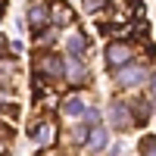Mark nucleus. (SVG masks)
<instances>
[{
  "label": "nucleus",
  "instance_id": "obj_1",
  "mask_svg": "<svg viewBox=\"0 0 156 156\" xmlns=\"http://www.w3.org/2000/svg\"><path fill=\"white\" fill-rule=\"evenodd\" d=\"M109 119H112V128L115 131H131L134 128V112H131V103H122V100H115L112 106H109Z\"/></svg>",
  "mask_w": 156,
  "mask_h": 156
},
{
  "label": "nucleus",
  "instance_id": "obj_2",
  "mask_svg": "<svg viewBox=\"0 0 156 156\" xmlns=\"http://www.w3.org/2000/svg\"><path fill=\"white\" fill-rule=\"evenodd\" d=\"M150 72H147V66H140V62H125V66H119V75H115V81H119L122 87H134V84H140L147 78Z\"/></svg>",
  "mask_w": 156,
  "mask_h": 156
},
{
  "label": "nucleus",
  "instance_id": "obj_3",
  "mask_svg": "<svg viewBox=\"0 0 156 156\" xmlns=\"http://www.w3.org/2000/svg\"><path fill=\"white\" fill-rule=\"evenodd\" d=\"M62 78L72 81V84H84V81H87V66H84L75 53H69L66 59H62Z\"/></svg>",
  "mask_w": 156,
  "mask_h": 156
},
{
  "label": "nucleus",
  "instance_id": "obj_4",
  "mask_svg": "<svg viewBox=\"0 0 156 156\" xmlns=\"http://www.w3.org/2000/svg\"><path fill=\"white\" fill-rule=\"evenodd\" d=\"M131 44H125V41H112L109 47H106V62L112 69H119V66H125V62H131Z\"/></svg>",
  "mask_w": 156,
  "mask_h": 156
},
{
  "label": "nucleus",
  "instance_id": "obj_5",
  "mask_svg": "<svg viewBox=\"0 0 156 156\" xmlns=\"http://www.w3.org/2000/svg\"><path fill=\"white\" fill-rule=\"evenodd\" d=\"M106 147H109V131L103 125H90V134H87L84 150L87 153H100V150H106Z\"/></svg>",
  "mask_w": 156,
  "mask_h": 156
},
{
  "label": "nucleus",
  "instance_id": "obj_6",
  "mask_svg": "<svg viewBox=\"0 0 156 156\" xmlns=\"http://www.w3.org/2000/svg\"><path fill=\"white\" fill-rule=\"evenodd\" d=\"M37 75L41 78H62V59L44 53L41 59H37Z\"/></svg>",
  "mask_w": 156,
  "mask_h": 156
},
{
  "label": "nucleus",
  "instance_id": "obj_7",
  "mask_svg": "<svg viewBox=\"0 0 156 156\" xmlns=\"http://www.w3.org/2000/svg\"><path fill=\"white\" fill-rule=\"evenodd\" d=\"M31 140L34 144H41V147H50L56 140V125L53 122H37L34 128H31Z\"/></svg>",
  "mask_w": 156,
  "mask_h": 156
},
{
  "label": "nucleus",
  "instance_id": "obj_8",
  "mask_svg": "<svg viewBox=\"0 0 156 156\" xmlns=\"http://www.w3.org/2000/svg\"><path fill=\"white\" fill-rule=\"evenodd\" d=\"M87 109V103L84 97H78V94H69L66 100H62V115H69V119H81Z\"/></svg>",
  "mask_w": 156,
  "mask_h": 156
},
{
  "label": "nucleus",
  "instance_id": "obj_9",
  "mask_svg": "<svg viewBox=\"0 0 156 156\" xmlns=\"http://www.w3.org/2000/svg\"><path fill=\"white\" fill-rule=\"evenodd\" d=\"M28 22H31L34 31H41L44 25L50 22V6H47V3H31V9H28Z\"/></svg>",
  "mask_w": 156,
  "mask_h": 156
},
{
  "label": "nucleus",
  "instance_id": "obj_10",
  "mask_svg": "<svg viewBox=\"0 0 156 156\" xmlns=\"http://www.w3.org/2000/svg\"><path fill=\"white\" fill-rule=\"evenodd\" d=\"M66 47H69V53L81 56L84 50H87V37H84L81 31H72V34H69V41H66Z\"/></svg>",
  "mask_w": 156,
  "mask_h": 156
},
{
  "label": "nucleus",
  "instance_id": "obj_11",
  "mask_svg": "<svg viewBox=\"0 0 156 156\" xmlns=\"http://www.w3.org/2000/svg\"><path fill=\"white\" fill-rule=\"evenodd\" d=\"M87 134H90V125H75V128H72V144L84 147V144H87Z\"/></svg>",
  "mask_w": 156,
  "mask_h": 156
},
{
  "label": "nucleus",
  "instance_id": "obj_12",
  "mask_svg": "<svg viewBox=\"0 0 156 156\" xmlns=\"http://www.w3.org/2000/svg\"><path fill=\"white\" fill-rule=\"evenodd\" d=\"M50 19H53L56 25H69V22H72V12L62 6V3H56V6H53V16H50Z\"/></svg>",
  "mask_w": 156,
  "mask_h": 156
},
{
  "label": "nucleus",
  "instance_id": "obj_13",
  "mask_svg": "<svg viewBox=\"0 0 156 156\" xmlns=\"http://www.w3.org/2000/svg\"><path fill=\"white\" fill-rule=\"evenodd\" d=\"M84 119H87L90 125H100V109H97V106H87V109H84Z\"/></svg>",
  "mask_w": 156,
  "mask_h": 156
},
{
  "label": "nucleus",
  "instance_id": "obj_14",
  "mask_svg": "<svg viewBox=\"0 0 156 156\" xmlns=\"http://www.w3.org/2000/svg\"><path fill=\"white\" fill-rule=\"evenodd\" d=\"M140 153H156V137H140Z\"/></svg>",
  "mask_w": 156,
  "mask_h": 156
},
{
  "label": "nucleus",
  "instance_id": "obj_15",
  "mask_svg": "<svg viewBox=\"0 0 156 156\" xmlns=\"http://www.w3.org/2000/svg\"><path fill=\"white\" fill-rule=\"evenodd\" d=\"M103 3H106V0H84L81 6H84V12H97V9H100Z\"/></svg>",
  "mask_w": 156,
  "mask_h": 156
},
{
  "label": "nucleus",
  "instance_id": "obj_16",
  "mask_svg": "<svg viewBox=\"0 0 156 156\" xmlns=\"http://www.w3.org/2000/svg\"><path fill=\"white\" fill-rule=\"evenodd\" d=\"M150 103L156 106V75H153V81H150Z\"/></svg>",
  "mask_w": 156,
  "mask_h": 156
}]
</instances>
